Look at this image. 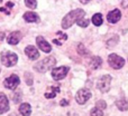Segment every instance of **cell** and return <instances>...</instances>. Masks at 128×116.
Segmentation results:
<instances>
[{
    "mask_svg": "<svg viewBox=\"0 0 128 116\" xmlns=\"http://www.w3.org/2000/svg\"><path fill=\"white\" fill-rule=\"evenodd\" d=\"M91 116H104V114H102L101 110H99V108L96 107L91 111Z\"/></svg>",
    "mask_w": 128,
    "mask_h": 116,
    "instance_id": "603a6c76",
    "label": "cell"
},
{
    "mask_svg": "<svg viewBox=\"0 0 128 116\" xmlns=\"http://www.w3.org/2000/svg\"><path fill=\"white\" fill-rule=\"evenodd\" d=\"M20 39H22V35H20V33H18V31H14V33H11L10 35L8 36L7 41H8L9 45H17Z\"/></svg>",
    "mask_w": 128,
    "mask_h": 116,
    "instance_id": "7c38bea8",
    "label": "cell"
},
{
    "mask_svg": "<svg viewBox=\"0 0 128 116\" xmlns=\"http://www.w3.org/2000/svg\"><path fill=\"white\" fill-rule=\"evenodd\" d=\"M110 81H111V77L109 76V75H104V76H102L101 78L99 79V81H98V89L101 90L102 93H106L109 90V88H110Z\"/></svg>",
    "mask_w": 128,
    "mask_h": 116,
    "instance_id": "5b68a950",
    "label": "cell"
},
{
    "mask_svg": "<svg viewBox=\"0 0 128 116\" xmlns=\"http://www.w3.org/2000/svg\"><path fill=\"white\" fill-rule=\"evenodd\" d=\"M96 105H97V108H99V110H104V108H106V106H107L106 103H104V101H98Z\"/></svg>",
    "mask_w": 128,
    "mask_h": 116,
    "instance_id": "cb8c5ba5",
    "label": "cell"
},
{
    "mask_svg": "<svg viewBox=\"0 0 128 116\" xmlns=\"http://www.w3.org/2000/svg\"><path fill=\"white\" fill-rule=\"evenodd\" d=\"M78 51H79V54H81V55H84V56L89 55V50L88 49H86V47H84L83 45H81V44L78 46Z\"/></svg>",
    "mask_w": 128,
    "mask_h": 116,
    "instance_id": "7402d4cb",
    "label": "cell"
},
{
    "mask_svg": "<svg viewBox=\"0 0 128 116\" xmlns=\"http://www.w3.org/2000/svg\"><path fill=\"white\" fill-rule=\"evenodd\" d=\"M4 87L8 88V89H16L17 86L19 85V77L17 75H11L10 77L4 79Z\"/></svg>",
    "mask_w": 128,
    "mask_h": 116,
    "instance_id": "52a82bcc",
    "label": "cell"
},
{
    "mask_svg": "<svg viewBox=\"0 0 128 116\" xmlns=\"http://www.w3.org/2000/svg\"><path fill=\"white\" fill-rule=\"evenodd\" d=\"M4 39V33H0V40Z\"/></svg>",
    "mask_w": 128,
    "mask_h": 116,
    "instance_id": "f546056e",
    "label": "cell"
},
{
    "mask_svg": "<svg viewBox=\"0 0 128 116\" xmlns=\"http://www.w3.org/2000/svg\"><path fill=\"white\" fill-rule=\"evenodd\" d=\"M120 17H122V12H120V10H118V9H115V10L110 11V12L108 13V16H107V19H108V21L111 22V24H116V22L119 21Z\"/></svg>",
    "mask_w": 128,
    "mask_h": 116,
    "instance_id": "8fae6325",
    "label": "cell"
},
{
    "mask_svg": "<svg viewBox=\"0 0 128 116\" xmlns=\"http://www.w3.org/2000/svg\"><path fill=\"white\" fill-rule=\"evenodd\" d=\"M55 63H56V60L54 57H47V58L43 59L40 63H38L37 65L35 66V69L40 73H45L46 70L51 69V68L55 65Z\"/></svg>",
    "mask_w": 128,
    "mask_h": 116,
    "instance_id": "7a4b0ae2",
    "label": "cell"
},
{
    "mask_svg": "<svg viewBox=\"0 0 128 116\" xmlns=\"http://www.w3.org/2000/svg\"><path fill=\"white\" fill-rule=\"evenodd\" d=\"M116 105H117V107L120 111L128 110V101H126V99H119V101H117L116 102Z\"/></svg>",
    "mask_w": 128,
    "mask_h": 116,
    "instance_id": "ac0fdd59",
    "label": "cell"
},
{
    "mask_svg": "<svg viewBox=\"0 0 128 116\" xmlns=\"http://www.w3.org/2000/svg\"><path fill=\"white\" fill-rule=\"evenodd\" d=\"M1 1H2V0H0V2H1Z\"/></svg>",
    "mask_w": 128,
    "mask_h": 116,
    "instance_id": "4dcf8cb0",
    "label": "cell"
},
{
    "mask_svg": "<svg viewBox=\"0 0 128 116\" xmlns=\"http://www.w3.org/2000/svg\"><path fill=\"white\" fill-rule=\"evenodd\" d=\"M0 11H2V12L7 13V15H9V13H10V11H7L6 8H0Z\"/></svg>",
    "mask_w": 128,
    "mask_h": 116,
    "instance_id": "4316f807",
    "label": "cell"
},
{
    "mask_svg": "<svg viewBox=\"0 0 128 116\" xmlns=\"http://www.w3.org/2000/svg\"><path fill=\"white\" fill-rule=\"evenodd\" d=\"M108 63L114 69H119L125 65V59L116 54H111L108 57Z\"/></svg>",
    "mask_w": 128,
    "mask_h": 116,
    "instance_id": "277c9868",
    "label": "cell"
},
{
    "mask_svg": "<svg viewBox=\"0 0 128 116\" xmlns=\"http://www.w3.org/2000/svg\"><path fill=\"white\" fill-rule=\"evenodd\" d=\"M24 19L28 22H37L40 20V17L37 16V13L33 12V11H28L24 15Z\"/></svg>",
    "mask_w": 128,
    "mask_h": 116,
    "instance_id": "5bb4252c",
    "label": "cell"
},
{
    "mask_svg": "<svg viewBox=\"0 0 128 116\" xmlns=\"http://www.w3.org/2000/svg\"><path fill=\"white\" fill-rule=\"evenodd\" d=\"M92 22L94 26H100L102 24V15L101 13H96L92 17Z\"/></svg>",
    "mask_w": 128,
    "mask_h": 116,
    "instance_id": "d6986e66",
    "label": "cell"
},
{
    "mask_svg": "<svg viewBox=\"0 0 128 116\" xmlns=\"http://www.w3.org/2000/svg\"><path fill=\"white\" fill-rule=\"evenodd\" d=\"M36 42H37V46L40 47V50H43L44 53H50L52 50V47L50 46V44L42 37V36H38L36 38Z\"/></svg>",
    "mask_w": 128,
    "mask_h": 116,
    "instance_id": "9c48e42d",
    "label": "cell"
},
{
    "mask_svg": "<svg viewBox=\"0 0 128 116\" xmlns=\"http://www.w3.org/2000/svg\"><path fill=\"white\" fill-rule=\"evenodd\" d=\"M68 72V67H58V68H55V69H53V72H52V77H53L55 80H60V79H62L66 76Z\"/></svg>",
    "mask_w": 128,
    "mask_h": 116,
    "instance_id": "ba28073f",
    "label": "cell"
},
{
    "mask_svg": "<svg viewBox=\"0 0 128 116\" xmlns=\"http://www.w3.org/2000/svg\"><path fill=\"white\" fill-rule=\"evenodd\" d=\"M68 103L66 101H62V102H61V105H62V106H63V105H68Z\"/></svg>",
    "mask_w": 128,
    "mask_h": 116,
    "instance_id": "f1b7e54d",
    "label": "cell"
},
{
    "mask_svg": "<svg viewBox=\"0 0 128 116\" xmlns=\"http://www.w3.org/2000/svg\"><path fill=\"white\" fill-rule=\"evenodd\" d=\"M76 22H78V25H79L80 27L86 28V27H88V25L90 24V20H89V19H82V18H81V19H79Z\"/></svg>",
    "mask_w": 128,
    "mask_h": 116,
    "instance_id": "44dd1931",
    "label": "cell"
},
{
    "mask_svg": "<svg viewBox=\"0 0 128 116\" xmlns=\"http://www.w3.org/2000/svg\"><path fill=\"white\" fill-rule=\"evenodd\" d=\"M19 112L20 114H22V116H29L32 113V108H30V105L29 104H22L19 107Z\"/></svg>",
    "mask_w": 128,
    "mask_h": 116,
    "instance_id": "9a60e30c",
    "label": "cell"
},
{
    "mask_svg": "<svg viewBox=\"0 0 128 116\" xmlns=\"http://www.w3.org/2000/svg\"><path fill=\"white\" fill-rule=\"evenodd\" d=\"M25 4L30 9H36V7H37V1H36V0H25Z\"/></svg>",
    "mask_w": 128,
    "mask_h": 116,
    "instance_id": "ffe728a7",
    "label": "cell"
},
{
    "mask_svg": "<svg viewBox=\"0 0 128 116\" xmlns=\"http://www.w3.org/2000/svg\"><path fill=\"white\" fill-rule=\"evenodd\" d=\"M84 15H86V12H84L82 9H75V10L70 11V12L64 17V19L62 21V27L64 29L70 28L74 22H76L79 19H81Z\"/></svg>",
    "mask_w": 128,
    "mask_h": 116,
    "instance_id": "6da1fadb",
    "label": "cell"
},
{
    "mask_svg": "<svg viewBox=\"0 0 128 116\" xmlns=\"http://www.w3.org/2000/svg\"><path fill=\"white\" fill-rule=\"evenodd\" d=\"M56 35H58V36H60V37H58V38H60L61 40H66V39H68V36H66L65 34L61 33V31H58V33H56Z\"/></svg>",
    "mask_w": 128,
    "mask_h": 116,
    "instance_id": "d4e9b609",
    "label": "cell"
},
{
    "mask_svg": "<svg viewBox=\"0 0 128 116\" xmlns=\"http://www.w3.org/2000/svg\"><path fill=\"white\" fill-rule=\"evenodd\" d=\"M25 77H26V83H27V85L30 86L32 84H33V79H32V76L29 75V79H28V74H26V75H25Z\"/></svg>",
    "mask_w": 128,
    "mask_h": 116,
    "instance_id": "484cf974",
    "label": "cell"
},
{
    "mask_svg": "<svg viewBox=\"0 0 128 116\" xmlns=\"http://www.w3.org/2000/svg\"><path fill=\"white\" fill-rule=\"evenodd\" d=\"M89 1H91V0H80V2L81 3H83V4H86V3H88Z\"/></svg>",
    "mask_w": 128,
    "mask_h": 116,
    "instance_id": "83f0119b",
    "label": "cell"
},
{
    "mask_svg": "<svg viewBox=\"0 0 128 116\" xmlns=\"http://www.w3.org/2000/svg\"><path fill=\"white\" fill-rule=\"evenodd\" d=\"M90 97H91V92L86 89V88H83V89H80L79 92L76 93L75 99H76V102L79 104H86Z\"/></svg>",
    "mask_w": 128,
    "mask_h": 116,
    "instance_id": "8992f818",
    "label": "cell"
},
{
    "mask_svg": "<svg viewBox=\"0 0 128 116\" xmlns=\"http://www.w3.org/2000/svg\"><path fill=\"white\" fill-rule=\"evenodd\" d=\"M18 57L16 54L10 53V51H6V53L1 54V63L7 67H10L17 64Z\"/></svg>",
    "mask_w": 128,
    "mask_h": 116,
    "instance_id": "3957f363",
    "label": "cell"
},
{
    "mask_svg": "<svg viewBox=\"0 0 128 116\" xmlns=\"http://www.w3.org/2000/svg\"><path fill=\"white\" fill-rule=\"evenodd\" d=\"M101 58L98 57V56H94V57H92L90 59V67L93 68V69H97V68H99L100 66H101Z\"/></svg>",
    "mask_w": 128,
    "mask_h": 116,
    "instance_id": "2e32d148",
    "label": "cell"
},
{
    "mask_svg": "<svg viewBox=\"0 0 128 116\" xmlns=\"http://www.w3.org/2000/svg\"><path fill=\"white\" fill-rule=\"evenodd\" d=\"M9 110V102L4 94L0 95V114H4Z\"/></svg>",
    "mask_w": 128,
    "mask_h": 116,
    "instance_id": "4fadbf2b",
    "label": "cell"
},
{
    "mask_svg": "<svg viewBox=\"0 0 128 116\" xmlns=\"http://www.w3.org/2000/svg\"><path fill=\"white\" fill-rule=\"evenodd\" d=\"M60 92V88L58 87H50L48 88V92L45 93V97L46 98H53L55 97V95Z\"/></svg>",
    "mask_w": 128,
    "mask_h": 116,
    "instance_id": "e0dca14e",
    "label": "cell"
},
{
    "mask_svg": "<svg viewBox=\"0 0 128 116\" xmlns=\"http://www.w3.org/2000/svg\"><path fill=\"white\" fill-rule=\"evenodd\" d=\"M25 54L28 56L29 59L32 60H36L38 57H40V53H38L37 48L35 46H27L25 48Z\"/></svg>",
    "mask_w": 128,
    "mask_h": 116,
    "instance_id": "30bf717a",
    "label": "cell"
}]
</instances>
